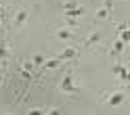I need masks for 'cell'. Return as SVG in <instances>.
I'll return each instance as SVG.
<instances>
[{
  "instance_id": "3957f363",
  "label": "cell",
  "mask_w": 130,
  "mask_h": 115,
  "mask_svg": "<svg viewBox=\"0 0 130 115\" xmlns=\"http://www.w3.org/2000/svg\"><path fill=\"white\" fill-rule=\"evenodd\" d=\"M111 71H113V75H116L120 82H128L130 80V69L122 61H118V59H116V63L111 65Z\"/></svg>"
},
{
  "instance_id": "9a60e30c",
  "label": "cell",
  "mask_w": 130,
  "mask_h": 115,
  "mask_svg": "<svg viewBox=\"0 0 130 115\" xmlns=\"http://www.w3.org/2000/svg\"><path fill=\"white\" fill-rule=\"evenodd\" d=\"M65 19H67V25H69L71 29H78V27H80V21H78V19H74V17H65Z\"/></svg>"
},
{
  "instance_id": "277c9868",
  "label": "cell",
  "mask_w": 130,
  "mask_h": 115,
  "mask_svg": "<svg viewBox=\"0 0 130 115\" xmlns=\"http://www.w3.org/2000/svg\"><path fill=\"white\" fill-rule=\"evenodd\" d=\"M11 54H13L11 44H9V40L2 36V38H0V65H6V63H9V61H11Z\"/></svg>"
},
{
  "instance_id": "d6986e66",
  "label": "cell",
  "mask_w": 130,
  "mask_h": 115,
  "mask_svg": "<svg viewBox=\"0 0 130 115\" xmlns=\"http://www.w3.org/2000/svg\"><path fill=\"white\" fill-rule=\"evenodd\" d=\"M0 21H2V17H0Z\"/></svg>"
},
{
  "instance_id": "5b68a950",
  "label": "cell",
  "mask_w": 130,
  "mask_h": 115,
  "mask_svg": "<svg viewBox=\"0 0 130 115\" xmlns=\"http://www.w3.org/2000/svg\"><path fill=\"white\" fill-rule=\"evenodd\" d=\"M126 96H128L126 90H118V92H111L107 98H105V105H107V107H118V105H122V103L126 101Z\"/></svg>"
},
{
  "instance_id": "7c38bea8",
  "label": "cell",
  "mask_w": 130,
  "mask_h": 115,
  "mask_svg": "<svg viewBox=\"0 0 130 115\" xmlns=\"http://www.w3.org/2000/svg\"><path fill=\"white\" fill-rule=\"evenodd\" d=\"M55 36L59 38L61 42H74V34H71L69 29H65V27H63V29H57V31H55Z\"/></svg>"
},
{
  "instance_id": "8fae6325",
  "label": "cell",
  "mask_w": 130,
  "mask_h": 115,
  "mask_svg": "<svg viewBox=\"0 0 130 115\" xmlns=\"http://www.w3.org/2000/svg\"><path fill=\"white\" fill-rule=\"evenodd\" d=\"M63 13H65V17H74V19H78V17H84V15H86V6L78 4L76 9H69V11H63Z\"/></svg>"
},
{
  "instance_id": "52a82bcc",
  "label": "cell",
  "mask_w": 130,
  "mask_h": 115,
  "mask_svg": "<svg viewBox=\"0 0 130 115\" xmlns=\"http://www.w3.org/2000/svg\"><path fill=\"white\" fill-rule=\"evenodd\" d=\"M101 42H103V34L101 31H90V34L82 40V46L88 50V48H94L96 44H101Z\"/></svg>"
},
{
  "instance_id": "e0dca14e",
  "label": "cell",
  "mask_w": 130,
  "mask_h": 115,
  "mask_svg": "<svg viewBox=\"0 0 130 115\" xmlns=\"http://www.w3.org/2000/svg\"><path fill=\"white\" fill-rule=\"evenodd\" d=\"M31 61L36 63V67H40V65L46 61V56H44V54H36V56H31Z\"/></svg>"
},
{
  "instance_id": "6da1fadb",
  "label": "cell",
  "mask_w": 130,
  "mask_h": 115,
  "mask_svg": "<svg viewBox=\"0 0 130 115\" xmlns=\"http://www.w3.org/2000/svg\"><path fill=\"white\" fill-rule=\"evenodd\" d=\"M59 88H61V92H65V94H78L80 92V88H76V84H74V71L71 69L61 78Z\"/></svg>"
},
{
  "instance_id": "9c48e42d",
  "label": "cell",
  "mask_w": 130,
  "mask_h": 115,
  "mask_svg": "<svg viewBox=\"0 0 130 115\" xmlns=\"http://www.w3.org/2000/svg\"><path fill=\"white\" fill-rule=\"evenodd\" d=\"M124 48H126V42H124V40H116V42H111V48H109V56H111V59L113 61H116L118 59V56L122 54V52H124Z\"/></svg>"
},
{
  "instance_id": "2e32d148",
  "label": "cell",
  "mask_w": 130,
  "mask_h": 115,
  "mask_svg": "<svg viewBox=\"0 0 130 115\" xmlns=\"http://www.w3.org/2000/svg\"><path fill=\"white\" fill-rule=\"evenodd\" d=\"M120 40H124V42L128 44L130 42V29H120Z\"/></svg>"
},
{
  "instance_id": "4fadbf2b",
  "label": "cell",
  "mask_w": 130,
  "mask_h": 115,
  "mask_svg": "<svg viewBox=\"0 0 130 115\" xmlns=\"http://www.w3.org/2000/svg\"><path fill=\"white\" fill-rule=\"evenodd\" d=\"M61 63H63V61H59V59L55 56V59H46L40 67H42V71H51V69H55V67H59Z\"/></svg>"
},
{
  "instance_id": "ba28073f",
  "label": "cell",
  "mask_w": 130,
  "mask_h": 115,
  "mask_svg": "<svg viewBox=\"0 0 130 115\" xmlns=\"http://www.w3.org/2000/svg\"><path fill=\"white\" fill-rule=\"evenodd\" d=\"M27 17H29V11H27V9H21L17 15H15V19H13V23H11V27H13V29H21L23 25H25Z\"/></svg>"
},
{
  "instance_id": "8992f818",
  "label": "cell",
  "mask_w": 130,
  "mask_h": 115,
  "mask_svg": "<svg viewBox=\"0 0 130 115\" xmlns=\"http://www.w3.org/2000/svg\"><path fill=\"white\" fill-rule=\"evenodd\" d=\"M111 9H113V0H105V4H101L99 9H96L94 19H96V21H105V19H109Z\"/></svg>"
},
{
  "instance_id": "30bf717a",
  "label": "cell",
  "mask_w": 130,
  "mask_h": 115,
  "mask_svg": "<svg viewBox=\"0 0 130 115\" xmlns=\"http://www.w3.org/2000/svg\"><path fill=\"white\" fill-rule=\"evenodd\" d=\"M78 54V44H71V46H67V48H65V50L63 52H59V54H57V59H59V61H71V59H74V56Z\"/></svg>"
},
{
  "instance_id": "ac0fdd59",
  "label": "cell",
  "mask_w": 130,
  "mask_h": 115,
  "mask_svg": "<svg viewBox=\"0 0 130 115\" xmlns=\"http://www.w3.org/2000/svg\"><path fill=\"white\" fill-rule=\"evenodd\" d=\"M0 86H2V71H0Z\"/></svg>"
},
{
  "instance_id": "7a4b0ae2",
  "label": "cell",
  "mask_w": 130,
  "mask_h": 115,
  "mask_svg": "<svg viewBox=\"0 0 130 115\" xmlns=\"http://www.w3.org/2000/svg\"><path fill=\"white\" fill-rule=\"evenodd\" d=\"M34 71H36V63L31 61V59H23L21 61V65H19V75L23 78V80H31L34 78Z\"/></svg>"
},
{
  "instance_id": "5bb4252c",
  "label": "cell",
  "mask_w": 130,
  "mask_h": 115,
  "mask_svg": "<svg viewBox=\"0 0 130 115\" xmlns=\"http://www.w3.org/2000/svg\"><path fill=\"white\" fill-rule=\"evenodd\" d=\"M80 2L78 0H67V2H63V11H69V9H76Z\"/></svg>"
}]
</instances>
